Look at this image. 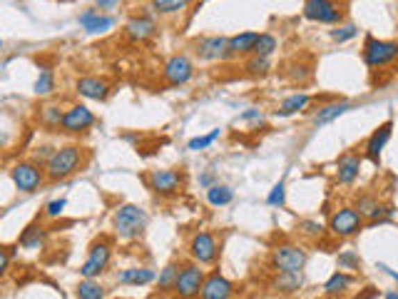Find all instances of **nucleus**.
Returning a JSON list of instances; mask_svg holds the SVG:
<instances>
[{
    "mask_svg": "<svg viewBox=\"0 0 398 299\" xmlns=\"http://www.w3.org/2000/svg\"><path fill=\"white\" fill-rule=\"evenodd\" d=\"M199 3H204V0H199Z\"/></svg>",
    "mask_w": 398,
    "mask_h": 299,
    "instance_id": "864d4df0",
    "label": "nucleus"
},
{
    "mask_svg": "<svg viewBox=\"0 0 398 299\" xmlns=\"http://www.w3.org/2000/svg\"><path fill=\"white\" fill-rule=\"evenodd\" d=\"M386 299H398V292H396V289H393V292H388V294H386Z\"/></svg>",
    "mask_w": 398,
    "mask_h": 299,
    "instance_id": "8fccbe9b",
    "label": "nucleus"
},
{
    "mask_svg": "<svg viewBox=\"0 0 398 299\" xmlns=\"http://www.w3.org/2000/svg\"><path fill=\"white\" fill-rule=\"evenodd\" d=\"M339 267L341 269H358V267H361V259H358L356 252L346 250V252H341V254H339Z\"/></svg>",
    "mask_w": 398,
    "mask_h": 299,
    "instance_id": "a19ab883",
    "label": "nucleus"
},
{
    "mask_svg": "<svg viewBox=\"0 0 398 299\" xmlns=\"http://www.w3.org/2000/svg\"><path fill=\"white\" fill-rule=\"evenodd\" d=\"M177 272H179V264H167L165 269L160 272V277H157V287H160V292H169V289L174 287V280H177Z\"/></svg>",
    "mask_w": 398,
    "mask_h": 299,
    "instance_id": "72a5a7b5",
    "label": "nucleus"
},
{
    "mask_svg": "<svg viewBox=\"0 0 398 299\" xmlns=\"http://www.w3.org/2000/svg\"><path fill=\"white\" fill-rule=\"evenodd\" d=\"M234 200V190L229 185H212L207 187V202L212 204V207H224V204H229Z\"/></svg>",
    "mask_w": 398,
    "mask_h": 299,
    "instance_id": "a878e982",
    "label": "nucleus"
},
{
    "mask_svg": "<svg viewBox=\"0 0 398 299\" xmlns=\"http://www.w3.org/2000/svg\"><path fill=\"white\" fill-rule=\"evenodd\" d=\"M304 18L321 25H339L344 20V10L336 0H306L304 3Z\"/></svg>",
    "mask_w": 398,
    "mask_h": 299,
    "instance_id": "0eeeda50",
    "label": "nucleus"
},
{
    "mask_svg": "<svg viewBox=\"0 0 398 299\" xmlns=\"http://www.w3.org/2000/svg\"><path fill=\"white\" fill-rule=\"evenodd\" d=\"M149 6L157 15H177V13L187 10L192 6V0H152Z\"/></svg>",
    "mask_w": 398,
    "mask_h": 299,
    "instance_id": "bb28decb",
    "label": "nucleus"
},
{
    "mask_svg": "<svg viewBox=\"0 0 398 299\" xmlns=\"http://www.w3.org/2000/svg\"><path fill=\"white\" fill-rule=\"evenodd\" d=\"M262 120H264L262 110H256V108H249V110H247V113L239 115V122H254V125H259Z\"/></svg>",
    "mask_w": 398,
    "mask_h": 299,
    "instance_id": "c03bdc74",
    "label": "nucleus"
},
{
    "mask_svg": "<svg viewBox=\"0 0 398 299\" xmlns=\"http://www.w3.org/2000/svg\"><path fill=\"white\" fill-rule=\"evenodd\" d=\"M144 182L160 197H174L182 190V185H185V175L177 172V170H152L144 177Z\"/></svg>",
    "mask_w": 398,
    "mask_h": 299,
    "instance_id": "39448f33",
    "label": "nucleus"
},
{
    "mask_svg": "<svg viewBox=\"0 0 398 299\" xmlns=\"http://www.w3.org/2000/svg\"><path fill=\"white\" fill-rule=\"evenodd\" d=\"M45 237H48L45 229L38 227V225H30V227L23 232V237H20V245H23L25 250H40L42 242H45Z\"/></svg>",
    "mask_w": 398,
    "mask_h": 299,
    "instance_id": "c756f323",
    "label": "nucleus"
},
{
    "mask_svg": "<svg viewBox=\"0 0 398 299\" xmlns=\"http://www.w3.org/2000/svg\"><path fill=\"white\" fill-rule=\"evenodd\" d=\"M67 207V200L60 197V200H53V202L45 204V217H50V220H55V217H60L63 212H65Z\"/></svg>",
    "mask_w": 398,
    "mask_h": 299,
    "instance_id": "37998d69",
    "label": "nucleus"
},
{
    "mask_svg": "<svg viewBox=\"0 0 398 299\" xmlns=\"http://www.w3.org/2000/svg\"><path fill=\"white\" fill-rule=\"evenodd\" d=\"M204 269H199L197 262H187L179 267L177 280H174L172 292L177 294V299H194L199 297V289L204 284Z\"/></svg>",
    "mask_w": 398,
    "mask_h": 299,
    "instance_id": "20e7f679",
    "label": "nucleus"
},
{
    "mask_svg": "<svg viewBox=\"0 0 398 299\" xmlns=\"http://www.w3.org/2000/svg\"><path fill=\"white\" fill-rule=\"evenodd\" d=\"M398 58V42L393 40H379V38L369 35L363 42V63L371 70H381V67L391 65Z\"/></svg>",
    "mask_w": 398,
    "mask_h": 299,
    "instance_id": "7ed1b4c3",
    "label": "nucleus"
},
{
    "mask_svg": "<svg viewBox=\"0 0 398 299\" xmlns=\"http://www.w3.org/2000/svg\"><path fill=\"white\" fill-rule=\"evenodd\" d=\"M78 20L88 33H92V35H102V33H107V30L115 25V20L110 18V15H102V13H97V10H85Z\"/></svg>",
    "mask_w": 398,
    "mask_h": 299,
    "instance_id": "412c9836",
    "label": "nucleus"
},
{
    "mask_svg": "<svg viewBox=\"0 0 398 299\" xmlns=\"http://www.w3.org/2000/svg\"><path fill=\"white\" fill-rule=\"evenodd\" d=\"M272 264L276 272H301L306 264V252L297 245H279L272 252Z\"/></svg>",
    "mask_w": 398,
    "mask_h": 299,
    "instance_id": "f8f14e48",
    "label": "nucleus"
},
{
    "mask_svg": "<svg viewBox=\"0 0 398 299\" xmlns=\"http://www.w3.org/2000/svg\"><path fill=\"white\" fill-rule=\"evenodd\" d=\"M115 280H117L119 284H125V287H144L149 282H155L157 275H155V269H149V267H130V269H119Z\"/></svg>",
    "mask_w": 398,
    "mask_h": 299,
    "instance_id": "aec40b11",
    "label": "nucleus"
},
{
    "mask_svg": "<svg viewBox=\"0 0 398 299\" xmlns=\"http://www.w3.org/2000/svg\"><path fill=\"white\" fill-rule=\"evenodd\" d=\"M55 90V72L50 67H40V75L35 80V95H50Z\"/></svg>",
    "mask_w": 398,
    "mask_h": 299,
    "instance_id": "473e14b6",
    "label": "nucleus"
},
{
    "mask_svg": "<svg viewBox=\"0 0 398 299\" xmlns=\"http://www.w3.org/2000/svg\"><path fill=\"white\" fill-rule=\"evenodd\" d=\"M329 229L336 237H354L363 229V217L354 207H339L329 220Z\"/></svg>",
    "mask_w": 398,
    "mask_h": 299,
    "instance_id": "9b49d317",
    "label": "nucleus"
},
{
    "mask_svg": "<svg viewBox=\"0 0 398 299\" xmlns=\"http://www.w3.org/2000/svg\"><path fill=\"white\" fill-rule=\"evenodd\" d=\"M75 90H78V95L88 97V100H105L107 95H110V85H107V80L102 78H95V75H85V78H80L78 83H75Z\"/></svg>",
    "mask_w": 398,
    "mask_h": 299,
    "instance_id": "6ab92c4d",
    "label": "nucleus"
},
{
    "mask_svg": "<svg viewBox=\"0 0 398 299\" xmlns=\"http://www.w3.org/2000/svg\"><path fill=\"white\" fill-rule=\"evenodd\" d=\"M256 35L259 33H239V35L229 38V48H226V58H237V55H249L254 48Z\"/></svg>",
    "mask_w": 398,
    "mask_h": 299,
    "instance_id": "5701e85b",
    "label": "nucleus"
},
{
    "mask_svg": "<svg viewBox=\"0 0 398 299\" xmlns=\"http://www.w3.org/2000/svg\"><path fill=\"white\" fill-rule=\"evenodd\" d=\"M155 33H157V23H155V18H152L149 13H144V15H135V18H130V20H127V25H125V35L130 38V40H135V42L149 40Z\"/></svg>",
    "mask_w": 398,
    "mask_h": 299,
    "instance_id": "dca6fc26",
    "label": "nucleus"
},
{
    "mask_svg": "<svg viewBox=\"0 0 398 299\" xmlns=\"http://www.w3.org/2000/svg\"><path fill=\"white\" fill-rule=\"evenodd\" d=\"M222 135V130L217 127V130H212L209 135H199V138H192L190 143H187V150H192V152H199V150H207L209 145L214 143V140L219 138Z\"/></svg>",
    "mask_w": 398,
    "mask_h": 299,
    "instance_id": "f704fd0d",
    "label": "nucleus"
},
{
    "mask_svg": "<svg viewBox=\"0 0 398 299\" xmlns=\"http://www.w3.org/2000/svg\"><path fill=\"white\" fill-rule=\"evenodd\" d=\"M391 132H393V122L388 120V122L376 127L374 135H371L369 143H366V157H369L374 165H381V152H383V147H386L388 140H391Z\"/></svg>",
    "mask_w": 398,
    "mask_h": 299,
    "instance_id": "a211bd4d",
    "label": "nucleus"
},
{
    "mask_svg": "<svg viewBox=\"0 0 398 299\" xmlns=\"http://www.w3.org/2000/svg\"><path fill=\"white\" fill-rule=\"evenodd\" d=\"M226 48H229V38H224V35H207V38H199V40L194 42L197 58L207 60V63L226 60Z\"/></svg>",
    "mask_w": 398,
    "mask_h": 299,
    "instance_id": "4468645a",
    "label": "nucleus"
},
{
    "mask_svg": "<svg viewBox=\"0 0 398 299\" xmlns=\"http://www.w3.org/2000/svg\"><path fill=\"white\" fill-rule=\"evenodd\" d=\"M301 284H304L301 272H279L276 280H274V289L276 292H297Z\"/></svg>",
    "mask_w": 398,
    "mask_h": 299,
    "instance_id": "393cba45",
    "label": "nucleus"
},
{
    "mask_svg": "<svg viewBox=\"0 0 398 299\" xmlns=\"http://www.w3.org/2000/svg\"><path fill=\"white\" fill-rule=\"evenodd\" d=\"M234 284L226 277H222L219 272L204 277V284L199 289V299H232Z\"/></svg>",
    "mask_w": 398,
    "mask_h": 299,
    "instance_id": "2eb2a0df",
    "label": "nucleus"
},
{
    "mask_svg": "<svg viewBox=\"0 0 398 299\" xmlns=\"http://www.w3.org/2000/svg\"><path fill=\"white\" fill-rule=\"evenodd\" d=\"M354 108L351 102L341 100V102H329V105H324V108H319V113L314 115V125L321 127V125H329V122H333V120H339L341 115H346L349 110Z\"/></svg>",
    "mask_w": 398,
    "mask_h": 299,
    "instance_id": "4be33fe9",
    "label": "nucleus"
},
{
    "mask_svg": "<svg viewBox=\"0 0 398 299\" xmlns=\"http://www.w3.org/2000/svg\"><path fill=\"white\" fill-rule=\"evenodd\" d=\"M10 175L15 187H18L20 192H28V195L40 190V185L45 182V170H42V165H38V162H18Z\"/></svg>",
    "mask_w": 398,
    "mask_h": 299,
    "instance_id": "1a4fd4ad",
    "label": "nucleus"
},
{
    "mask_svg": "<svg viewBox=\"0 0 398 299\" xmlns=\"http://www.w3.org/2000/svg\"><path fill=\"white\" fill-rule=\"evenodd\" d=\"M279 48V42L272 33H262V35H256V42L254 48H251V55H262V58H272L274 50Z\"/></svg>",
    "mask_w": 398,
    "mask_h": 299,
    "instance_id": "2f4dec72",
    "label": "nucleus"
},
{
    "mask_svg": "<svg viewBox=\"0 0 398 299\" xmlns=\"http://www.w3.org/2000/svg\"><path fill=\"white\" fill-rule=\"evenodd\" d=\"M381 269H386V272H388V275L393 277V280H398V275H396V272H393V269H388V267H381Z\"/></svg>",
    "mask_w": 398,
    "mask_h": 299,
    "instance_id": "3c124183",
    "label": "nucleus"
},
{
    "mask_svg": "<svg viewBox=\"0 0 398 299\" xmlns=\"http://www.w3.org/2000/svg\"><path fill=\"white\" fill-rule=\"evenodd\" d=\"M299 232L309 234V237H321V234H324V225H319V222L314 220H304L299 222Z\"/></svg>",
    "mask_w": 398,
    "mask_h": 299,
    "instance_id": "79ce46f5",
    "label": "nucleus"
},
{
    "mask_svg": "<svg viewBox=\"0 0 398 299\" xmlns=\"http://www.w3.org/2000/svg\"><path fill=\"white\" fill-rule=\"evenodd\" d=\"M117 3H119V0H97V6H100L102 10H113Z\"/></svg>",
    "mask_w": 398,
    "mask_h": 299,
    "instance_id": "de8ad7c7",
    "label": "nucleus"
},
{
    "mask_svg": "<svg viewBox=\"0 0 398 299\" xmlns=\"http://www.w3.org/2000/svg\"><path fill=\"white\" fill-rule=\"evenodd\" d=\"M0 53H3V40H0Z\"/></svg>",
    "mask_w": 398,
    "mask_h": 299,
    "instance_id": "603ef678",
    "label": "nucleus"
},
{
    "mask_svg": "<svg viewBox=\"0 0 398 299\" xmlns=\"http://www.w3.org/2000/svg\"><path fill=\"white\" fill-rule=\"evenodd\" d=\"M95 125V115L88 105H72L70 110H65L63 115V122H60V130L67 132V135H80V132L90 130Z\"/></svg>",
    "mask_w": 398,
    "mask_h": 299,
    "instance_id": "ddd939ff",
    "label": "nucleus"
},
{
    "mask_svg": "<svg viewBox=\"0 0 398 299\" xmlns=\"http://www.w3.org/2000/svg\"><path fill=\"white\" fill-rule=\"evenodd\" d=\"M63 110H60V105H53V102H50V105H42L40 108V115H38V118H40V125L42 127H48V130H55V127H60V122H63Z\"/></svg>",
    "mask_w": 398,
    "mask_h": 299,
    "instance_id": "c85d7f7f",
    "label": "nucleus"
},
{
    "mask_svg": "<svg viewBox=\"0 0 398 299\" xmlns=\"http://www.w3.org/2000/svg\"><path fill=\"white\" fill-rule=\"evenodd\" d=\"M85 165V150L78 145H65L58 147L50 155V160L45 162V177L48 179H65L70 175H75L78 170H83Z\"/></svg>",
    "mask_w": 398,
    "mask_h": 299,
    "instance_id": "f257e3e1",
    "label": "nucleus"
},
{
    "mask_svg": "<svg viewBox=\"0 0 398 299\" xmlns=\"http://www.w3.org/2000/svg\"><path fill=\"white\" fill-rule=\"evenodd\" d=\"M110 259H113V247H110V242H105V239L92 242V247H90L88 252V259H85L83 267H80L83 280H95V277H100L107 269V264H110Z\"/></svg>",
    "mask_w": 398,
    "mask_h": 299,
    "instance_id": "6e6552de",
    "label": "nucleus"
},
{
    "mask_svg": "<svg viewBox=\"0 0 398 299\" xmlns=\"http://www.w3.org/2000/svg\"><path fill=\"white\" fill-rule=\"evenodd\" d=\"M351 277L346 275V272H333L331 277L326 280V284H324V292L329 294V297H336V294H344L346 289L351 287Z\"/></svg>",
    "mask_w": 398,
    "mask_h": 299,
    "instance_id": "cd10ccee",
    "label": "nucleus"
},
{
    "mask_svg": "<svg viewBox=\"0 0 398 299\" xmlns=\"http://www.w3.org/2000/svg\"><path fill=\"white\" fill-rule=\"evenodd\" d=\"M267 202L272 204V207H284V202H286V185H284V179H279V182L272 187Z\"/></svg>",
    "mask_w": 398,
    "mask_h": 299,
    "instance_id": "4c0bfd02",
    "label": "nucleus"
},
{
    "mask_svg": "<svg viewBox=\"0 0 398 299\" xmlns=\"http://www.w3.org/2000/svg\"><path fill=\"white\" fill-rule=\"evenodd\" d=\"M356 35H358V28L354 23L339 25L336 30H331V38L336 42H346V40H351V38H356Z\"/></svg>",
    "mask_w": 398,
    "mask_h": 299,
    "instance_id": "58836bf2",
    "label": "nucleus"
},
{
    "mask_svg": "<svg viewBox=\"0 0 398 299\" xmlns=\"http://www.w3.org/2000/svg\"><path fill=\"white\" fill-rule=\"evenodd\" d=\"M311 102V97L309 95H304V92H294V95H289V97H284L281 100V105H279V110H276V115L279 118H289V115H297V113H301L306 105Z\"/></svg>",
    "mask_w": 398,
    "mask_h": 299,
    "instance_id": "b1692460",
    "label": "nucleus"
},
{
    "mask_svg": "<svg viewBox=\"0 0 398 299\" xmlns=\"http://www.w3.org/2000/svg\"><path fill=\"white\" fill-rule=\"evenodd\" d=\"M190 257L197 264H212L219 254V242L212 232H194L190 239Z\"/></svg>",
    "mask_w": 398,
    "mask_h": 299,
    "instance_id": "9d476101",
    "label": "nucleus"
},
{
    "mask_svg": "<svg viewBox=\"0 0 398 299\" xmlns=\"http://www.w3.org/2000/svg\"><path fill=\"white\" fill-rule=\"evenodd\" d=\"M199 185L202 187H212V175H202V177H199Z\"/></svg>",
    "mask_w": 398,
    "mask_h": 299,
    "instance_id": "09e8293b",
    "label": "nucleus"
},
{
    "mask_svg": "<svg viewBox=\"0 0 398 299\" xmlns=\"http://www.w3.org/2000/svg\"><path fill=\"white\" fill-rule=\"evenodd\" d=\"M194 75V63L187 58L185 53L169 55L162 65V80L172 88H179V85H187Z\"/></svg>",
    "mask_w": 398,
    "mask_h": 299,
    "instance_id": "423d86ee",
    "label": "nucleus"
},
{
    "mask_svg": "<svg viewBox=\"0 0 398 299\" xmlns=\"http://www.w3.org/2000/svg\"><path fill=\"white\" fill-rule=\"evenodd\" d=\"M113 225L119 239H135L147 229V212L137 204H119L115 209Z\"/></svg>",
    "mask_w": 398,
    "mask_h": 299,
    "instance_id": "f03ea898",
    "label": "nucleus"
},
{
    "mask_svg": "<svg viewBox=\"0 0 398 299\" xmlns=\"http://www.w3.org/2000/svg\"><path fill=\"white\" fill-rule=\"evenodd\" d=\"M289 75H292V80H299V83H304V80L309 78L311 72H309V65H294Z\"/></svg>",
    "mask_w": 398,
    "mask_h": 299,
    "instance_id": "a18cd8bd",
    "label": "nucleus"
},
{
    "mask_svg": "<svg viewBox=\"0 0 398 299\" xmlns=\"http://www.w3.org/2000/svg\"><path fill=\"white\" fill-rule=\"evenodd\" d=\"M376 207H379V200H376L374 195H361V197L356 200V204H354V209H356L361 217H371L376 212Z\"/></svg>",
    "mask_w": 398,
    "mask_h": 299,
    "instance_id": "e433bc0d",
    "label": "nucleus"
},
{
    "mask_svg": "<svg viewBox=\"0 0 398 299\" xmlns=\"http://www.w3.org/2000/svg\"><path fill=\"white\" fill-rule=\"evenodd\" d=\"M75 294H78V299H105L107 289L97 280H83L78 284V292Z\"/></svg>",
    "mask_w": 398,
    "mask_h": 299,
    "instance_id": "7c9ffc66",
    "label": "nucleus"
},
{
    "mask_svg": "<svg viewBox=\"0 0 398 299\" xmlns=\"http://www.w3.org/2000/svg\"><path fill=\"white\" fill-rule=\"evenodd\" d=\"M8 269H10V252L6 247H0V277H6Z\"/></svg>",
    "mask_w": 398,
    "mask_h": 299,
    "instance_id": "49530a36",
    "label": "nucleus"
},
{
    "mask_svg": "<svg viewBox=\"0 0 398 299\" xmlns=\"http://www.w3.org/2000/svg\"><path fill=\"white\" fill-rule=\"evenodd\" d=\"M244 67H247L249 75H267L269 67H272V63H269V58H262V55H251Z\"/></svg>",
    "mask_w": 398,
    "mask_h": 299,
    "instance_id": "c9c22d12",
    "label": "nucleus"
},
{
    "mask_svg": "<svg viewBox=\"0 0 398 299\" xmlns=\"http://www.w3.org/2000/svg\"><path fill=\"white\" fill-rule=\"evenodd\" d=\"M361 155H356V152H346V155L339 157V162H336V179H339L341 185H354L358 179V175H361Z\"/></svg>",
    "mask_w": 398,
    "mask_h": 299,
    "instance_id": "f3484780",
    "label": "nucleus"
},
{
    "mask_svg": "<svg viewBox=\"0 0 398 299\" xmlns=\"http://www.w3.org/2000/svg\"><path fill=\"white\" fill-rule=\"evenodd\" d=\"M391 217H393V207H391V204H379L374 215L369 217V225L374 227V225H381V222L391 220Z\"/></svg>",
    "mask_w": 398,
    "mask_h": 299,
    "instance_id": "ea45409f",
    "label": "nucleus"
}]
</instances>
